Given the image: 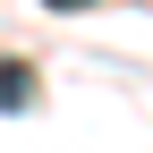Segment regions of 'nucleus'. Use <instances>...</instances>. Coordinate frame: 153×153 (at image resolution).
I'll return each mask as SVG.
<instances>
[{"label": "nucleus", "mask_w": 153, "mask_h": 153, "mask_svg": "<svg viewBox=\"0 0 153 153\" xmlns=\"http://www.w3.org/2000/svg\"><path fill=\"white\" fill-rule=\"evenodd\" d=\"M0 102H9V111L34 102V68H26V60H0Z\"/></svg>", "instance_id": "obj_1"}, {"label": "nucleus", "mask_w": 153, "mask_h": 153, "mask_svg": "<svg viewBox=\"0 0 153 153\" xmlns=\"http://www.w3.org/2000/svg\"><path fill=\"white\" fill-rule=\"evenodd\" d=\"M51 9H94V0H51Z\"/></svg>", "instance_id": "obj_2"}]
</instances>
